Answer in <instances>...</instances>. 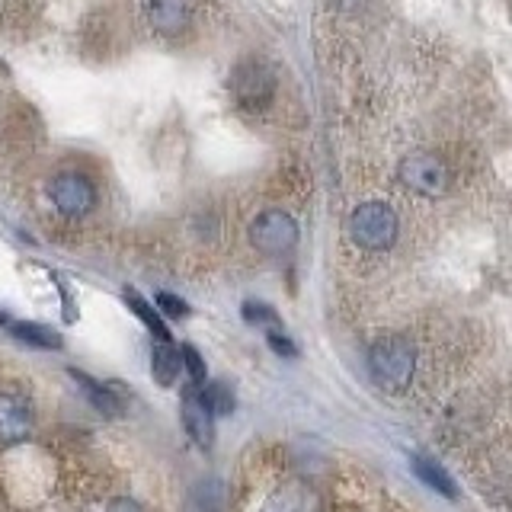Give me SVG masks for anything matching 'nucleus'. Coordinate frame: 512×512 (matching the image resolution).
Wrapping results in <instances>:
<instances>
[{"label":"nucleus","instance_id":"nucleus-1","mask_svg":"<svg viewBox=\"0 0 512 512\" xmlns=\"http://www.w3.org/2000/svg\"><path fill=\"white\" fill-rule=\"evenodd\" d=\"M416 368V349L404 336H384L368 352V372L384 391H404Z\"/></svg>","mask_w":512,"mask_h":512},{"label":"nucleus","instance_id":"nucleus-2","mask_svg":"<svg viewBox=\"0 0 512 512\" xmlns=\"http://www.w3.org/2000/svg\"><path fill=\"white\" fill-rule=\"evenodd\" d=\"M397 215L384 202H365L349 218V234L362 250H388L397 240Z\"/></svg>","mask_w":512,"mask_h":512},{"label":"nucleus","instance_id":"nucleus-3","mask_svg":"<svg viewBox=\"0 0 512 512\" xmlns=\"http://www.w3.org/2000/svg\"><path fill=\"white\" fill-rule=\"evenodd\" d=\"M250 240H253V247L266 256H288L298 247V224L288 212L269 208V212H263L253 221Z\"/></svg>","mask_w":512,"mask_h":512},{"label":"nucleus","instance_id":"nucleus-4","mask_svg":"<svg viewBox=\"0 0 512 512\" xmlns=\"http://www.w3.org/2000/svg\"><path fill=\"white\" fill-rule=\"evenodd\" d=\"M397 176L410 192H420V196H442L448 186L445 164L436 154H426V151H413L400 160Z\"/></svg>","mask_w":512,"mask_h":512},{"label":"nucleus","instance_id":"nucleus-5","mask_svg":"<svg viewBox=\"0 0 512 512\" xmlns=\"http://www.w3.org/2000/svg\"><path fill=\"white\" fill-rule=\"evenodd\" d=\"M52 202L64 218H87L96 205V189L87 176L80 173H61L52 180Z\"/></svg>","mask_w":512,"mask_h":512},{"label":"nucleus","instance_id":"nucleus-6","mask_svg":"<svg viewBox=\"0 0 512 512\" xmlns=\"http://www.w3.org/2000/svg\"><path fill=\"white\" fill-rule=\"evenodd\" d=\"M272 87H276V80H272L266 64H256V61H244L237 64V71L231 77V90L240 100V106L247 109H260L272 100Z\"/></svg>","mask_w":512,"mask_h":512},{"label":"nucleus","instance_id":"nucleus-7","mask_svg":"<svg viewBox=\"0 0 512 512\" xmlns=\"http://www.w3.org/2000/svg\"><path fill=\"white\" fill-rule=\"evenodd\" d=\"M183 426L189 432V439L199 442L202 448L215 442V413L202 404L199 384H192V388L183 394Z\"/></svg>","mask_w":512,"mask_h":512},{"label":"nucleus","instance_id":"nucleus-8","mask_svg":"<svg viewBox=\"0 0 512 512\" xmlns=\"http://www.w3.org/2000/svg\"><path fill=\"white\" fill-rule=\"evenodd\" d=\"M32 432V410L20 394H0V442H23Z\"/></svg>","mask_w":512,"mask_h":512},{"label":"nucleus","instance_id":"nucleus-9","mask_svg":"<svg viewBox=\"0 0 512 512\" xmlns=\"http://www.w3.org/2000/svg\"><path fill=\"white\" fill-rule=\"evenodd\" d=\"M148 23L160 36H180L189 26L186 0H148Z\"/></svg>","mask_w":512,"mask_h":512},{"label":"nucleus","instance_id":"nucleus-10","mask_svg":"<svg viewBox=\"0 0 512 512\" xmlns=\"http://www.w3.org/2000/svg\"><path fill=\"white\" fill-rule=\"evenodd\" d=\"M180 368H183V356L180 349L173 346V340H157L151 349V375L160 388H170V384L180 378Z\"/></svg>","mask_w":512,"mask_h":512},{"label":"nucleus","instance_id":"nucleus-11","mask_svg":"<svg viewBox=\"0 0 512 512\" xmlns=\"http://www.w3.org/2000/svg\"><path fill=\"white\" fill-rule=\"evenodd\" d=\"M413 471H416V477H420L426 487H432L436 493L448 496V500H455V496H458V487H455L452 474H448L445 468H439L436 461H429V458H413Z\"/></svg>","mask_w":512,"mask_h":512},{"label":"nucleus","instance_id":"nucleus-12","mask_svg":"<svg viewBox=\"0 0 512 512\" xmlns=\"http://www.w3.org/2000/svg\"><path fill=\"white\" fill-rule=\"evenodd\" d=\"M13 336L26 346H36V349H61V336L52 327H42V324H32V320H16L10 327Z\"/></svg>","mask_w":512,"mask_h":512},{"label":"nucleus","instance_id":"nucleus-13","mask_svg":"<svg viewBox=\"0 0 512 512\" xmlns=\"http://www.w3.org/2000/svg\"><path fill=\"white\" fill-rule=\"evenodd\" d=\"M125 304L128 308H132V314L138 317V320H144V324H148V330L154 333V340H170V330H167V324H164V317H160L148 301H144L135 288H125Z\"/></svg>","mask_w":512,"mask_h":512},{"label":"nucleus","instance_id":"nucleus-14","mask_svg":"<svg viewBox=\"0 0 512 512\" xmlns=\"http://www.w3.org/2000/svg\"><path fill=\"white\" fill-rule=\"evenodd\" d=\"M71 375H74V378L80 381V388L87 391V397H90L93 404L100 407L103 413H109V416H112V413H119V410H122V400H119V394H116V391L109 388V384L90 381V378H87L84 372H71Z\"/></svg>","mask_w":512,"mask_h":512},{"label":"nucleus","instance_id":"nucleus-15","mask_svg":"<svg viewBox=\"0 0 512 512\" xmlns=\"http://www.w3.org/2000/svg\"><path fill=\"white\" fill-rule=\"evenodd\" d=\"M199 397H202V404L212 410L215 416H228L234 413V391L228 388L224 381H208V384H199Z\"/></svg>","mask_w":512,"mask_h":512},{"label":"nucleus","instance_id":"nucleus-16","mask_svg":"<svg viewBox=\"0 0 512 512\" xmlns=\"http://www.w3.org/2000/svg\"><path fill=\"white\" fill-rule=\"evenodd\" d=\"M240 314H244L247 324H256V327H276L279 324V314L263 301H247L244 308H240Z\"/></svg>","mask_w":512,"mask_h":512},{"label":"nucleus","instance_id":"nucleus-17","mask_svg":"<svg viewBox=\"0 0 512 512\" xmlns=\"http://www.w3.org/2000/svg\"><path fill=\"white\" fill-rule=\"evenodd\" d=\"M266 512H308V506H304V496L295 493V490H282L276 493L272 500L266 503Z\"/></svg>","mask_w":512,"mask_h":512},{"label":"nucleus","instance_id":"nucleus-18","mask_svg":"<svg viewBox=\"0 0 512 512\" xmlns=\"http://www.w3.org/2000/svg\"><path fill=\"white\" fill-rule=\"evenodd\" d=\"M180 356H183V365L189 368L192 384H205V359H202V352L192 343H186V346H180Z\"/></svg>","mask_w":512,"mask_h":512},{"label":"nucleus","instance_id":"nucleus-19","mask_svg":"<svg viewBox=\"0 0 512 512\" xmlns=\"http://www.w3.org/2000/svg\"><path fill=\"white\" fill-rule=\"evenodd\" d=\"M157 308H160V314H167V317H173V320H180V317H189V304L183 301V298H176V295H170V292H157Z\"/></svg>","mask_w":512,"mask_h":512},{"label":"nucleus","instance_id":"nucleus-20","mask_svg":"<svg viewBox=\"0 0 512 512\" xmlns=\"http://www.w3.org/2000/svg\"><path fill=\"white\" fill-rule=\"evenodd\" d=\"M269 346L276 349L279 356H288V359H292L295 352H298V346H295L292 340H288V336H282L279 330H276V333H269Z\"/></svg>","mask_w":512,"mask_h":512},{"label":"nucleus","instance_id":"nucleus-21","mask_svg":"<svg viewBox=\"0 0 512 512\" xmlns=\"http://www.w3.org/2000/svg\"><path fill=\"white\" fill-rule=\"evenodd\" d=\"M106 512H144L135 500H128V496H122V500H112L106 506Z\"/></svg>","mask_w":512,"mask_h":512}]
</instances>
